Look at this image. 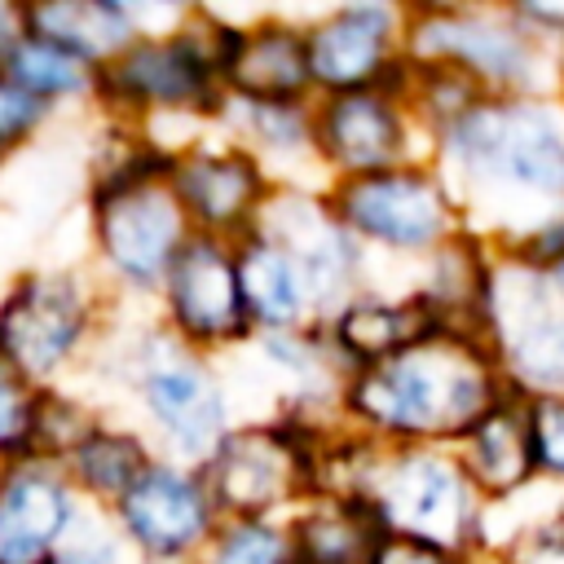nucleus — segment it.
Returning a JSON list of instances; mask_svg holds the SVG:
<instances>
[{"instance_id":"1","label":"nucleus","mask_w":564,"mask_h":564,"mask_svg":"<svg viewBox=\"0 0 564 564\" xmlns=\"http://www.w3.org/2000/svg\"><path fill=\"white\" fill-rule=\"evenodd\" d=\"M502 397L498 352L454 330H436L432 339L357 370L348 383V410L366 427L401 441H463Z\"/></svg>"},{"instance_id":"2","label":"nucleus","mask_w":564,"mask_h":564,"mask_svg":"<svg viewBox=\"0 0 564 564\" xmlns=\"http://www.w3.org/2000/svg\"><path fill=\"white\" fill-rule=\"evenodd\" d=\"M167 167L172 154L132 137L123 154L93 176V247L123 291H159L172 260L194 238Z\"/></svg>"},{"instance_id":"3","label":"nucleus","mask_w":564,"mask_h":564,"mask_svg":"<svg viewBox=\"0 0 564 564\" xmlns=\"http://www.w3.org/2000/svg\"><path fill=\"white\" fill-rule=\"evenodd\" d=\"M238 31L189 13L176 31L137 35L97 75V101L115 115H163V110H212L220 97V75Z\"/></svg>"},{"instance_id":"4","label":"nucleus","mask_w":564,"mask_h":564,"mask_svg":"<svg viewBox=\"0 0 564 564\" xmlns=\"http://www.w3.org/2000/svg\"><path fill=\"white\" fill-rule=\"evenodd\" d=\"M97 335V291L75 269H31L4 286L0 357L35 388H62Z\"/></svg>"},{"instance_id":"5","label":"nucleus","mask_w":564,"mask_h":564,"mask_svg":"<svg viewBox=\"0 0 564 564\" xmlns=\"http://www.w3.org/2000/svg\"><path fill=\"white\" fill-rule=\"evenodd\" d=\"M449 159L471 181L529 198H564V119L542 101H480L445 128Z\"/></svg>"},{"instance_id":"6","label":"nucleus","mask_w":564,"mask_h":564,"mask_svg":"<svg viewBox=\"0 0 564 564\" xmlns=\"http://www.w3.org/2000/svg\"><path fill=\"white\" fill-rule=\"evenodd\" d=\"M366 498L397 538H414L449 555H463L476 538V485L445 454L401 449L379 458Z\"/></svg>"},{"instance_id":"7","label":"nucleus","mask_w":564,"mask_h":564,"mask_svg":"<svg viewBox=\"0 0 564 564\" xmlns=\"http://www.w3.org/2000/svg\"><path fill=\"white\" fill-rule=\"evenodd\" d=\"M132 388L154 423V432L167 441L172 454L194 458L198 467L212 458V449L229 436L225 427V392L216 375L181 348L163 339H141L128 357Z\"/></svg>"},{"instance_id":"8","label":"nucleus","mask_w":564,"mask_h":564,"mask_svg":"<svg viewBox=\"0 0 564 564\" xmlns=\"http://www.w3.org/2000/svg\"><path fill=\"white\" fill-rule=\"evenodd\" d=\"M115 529L141 555V564H181L203 555L216 533V507L194 467L154 458L137 485L110 507Z\"/></svg>"},{"instance_id":"9","label":"nucleus","mask_w":564,"mask_h":564,"mask_svg":"<svg viewBox=\"0 0 564 564\" xmlns=\"http://www.w3.org/2000/svg\"><path fill=\"white\" fill-rule=\"evenodd\" d=\"M313 458L291 427H242L229 432L198 467L216 516L264 520L278 502L313 489Z\"/></svg>"},{"instance_id":"10","label":"nucleus","mask_w":564,"mask_h":564,"mask_svg":"<svg viewBox=\"0 0 564 564\" xmlns=\"http://www.w3.org/2000/svg\"><path fill=\"white\" fill-rule=\"evenodd\" d=\"M330 207L348 234H361L397 251L436 247L454 225L445 185L419 167H388L375 176H352L335 189Z\"/></svg>"},{"instance_id":"11","label":"nucleus","mask_w":564,"mask_h":564,"mask_svg":"<svg viewBox=\"0 0 564 564\" xmlns=\"http://www.w3.org/2000/svg\"><path fill=\"white\" fill-rule=\"evenodd\" d=\"M159 295H163L167 326L185 348L234 344L251 330L242 308V286H238V260L225 238L194 234L172 260Z\"/></svg>"},{"instance_id":"12","label":"nucleus","mask_w":564,"mask_h":564,"mask_svg":"<svg viewBox=\"0 0 564 564\" xmlns=\"http://www.w3.org/2000/svg\"><path fill=\"white\" fill-rule=\"evenodd\" d=\"M405 44L419 66H449L476 88H516L529 79L533 66V44L524 26L489 13L432 9L410 22Z\"/></svg>"},{"instance_id":"13","label":"nucleus","mask_w":564,"mask_h":564,"mask_svg":"<svg viewBox=\"0 0 564 564\" xmlns=\"http://www.w3.org/2000/svg\"><path fill=\"white\" fill-rule=\"evenodd\" d=\"M84 498L48 458L0 467V564H48L66 542Z\"/></svg>"},{"instance_id":"14","label":"nucleus","mask_w":564,"mask_h":564,"mask_svg":"<svg viewBox=\"0 0 564 564\" xmlns=\"http://www.w3.org/2000/svg\"><path fill=\"white\" fill-rule=\"evenodd\" d=\"M167 181L194 234L229 238L251 234L264 207V176L247 150H185L172 154Z\"/></svg>"},{"instance_id":"15","label":"nucleus","mask_w":564,"mask_h":564,"mask_svg":"<svg viewBox=\"0 0 564 564\" xmlns=\"http://www.w3.org/2000/svg\"><path fill=\"white\" fill-rule=\"evenodd\" d=\"M392 44H397V13L383 4H348L326 13L308 35V79L339 93H366L383 88L392 70Z\"/></svg>"},{"instance_id":"16","label":"nucleus","mask_w":564,"mask_h":564,"mask_svg":"<svg viewBox=\"0 0 564 564\" xmlns=\"http://www.w3.org/2000/svg\"><path fill=\"white\" fill-rule=\"evenodd\" d=\"M251 234L269 238L295 264L308 300L330 304L348 291L352 269H357V247H352V234L344 229V220L335 216V207L291 194L269 216H256Z\"/></svg>"},{"instance_id":"17","label":"nucleus","mask_w":564,"mask_h":564,"mask_svg":"<svg viewBox=\"0 0 564 564\" xmlns=\"http://www.w3.org/2000/svg\"><path fill=\"white\" fill-rule=\"evenodd\" d=\"M313 145L335 172H344V181L401 167L405 119H401L397 97L388 88L330 97L313 115Z\"/></svg>"},{"instance_id":"18","label":"nucleus","mask_w":564,"mask_h":564,"mask_svg":"<svg viewBox=\"0 0 564 564\" xmlns=\"http://www.w3.org/2000/svg\"><path fill=\"white\" fill-rule=\"evenodd\" d=\"M308 84L313 79H308L304 35L278 22L238 31L220 75V88L238 101H300Z\"/></svg>"},{"instance_id":"19","label":"nucleus","mask_w":564,"mask_h":564,"mask_svg":"<svg viewBox=\"0 0 564 564\" xmlns=\"http://www.w3.org/2000/svg\"><path fill=\"white\" fill-rule=\"evenodd\" d=\"M22 31L70 48L97 70L141 35L137 9L119 0H35V4H22Z\"/></svg>"},{"instance_id":"20","label":"nucleus","mask_w":564,"mask_h":564,"mask_svg":"<svg viewBox=\"0 0 564 564\" xmlns=\"http://www.w3.org/2000/svg\"><path fill=\"white\" fill-rule=\"evenodd\" d=\"M441 330V322L432 317V308L423 300H401V304H388V300H348L335 322H330V339H335V352L348 357L357 370L366 366H379L423 339H432Z\"/></svg>"},{"instance_id":"21","label":"nucleus","mask_w":564,"mask_h":564,"mask_svg":"<svg viewBox=\"0 0 564 564\" xmlns=\"http://www.w3.org/2000/svg\"><path fill=\"white\" fill-rule=\"evenodd\" d=\"M458 467L480 494H516L533 471V432H529V405L516 397H502L467 436Z\"/></svg>"},{"instance_id":"22","label":"nucleus","mask_w":564,"mask_h":564,"mask_svg":"<svg viewBox=\"0 0 564 564\" xmlns=\"http://www.w3.org/2000/svg\"><path fill=\"white\" fill-rule=\"evenodd\" d=\"M388 538L370 498H317L291 529L295 564H370Z\"/></svg>"},{"instance_id":"23","label":"nucleus","mask_w":564,"mask_h":564,"mask_svg":"<svg viewBox=\"0 0 564 564\" xmlns=\"http://www.w3.org/2000/svg\"><path fill=\"white\" fill-rule=\"evenodd\" d=\"M238 260V286H242V308L251 326H264L273 335L295 330L304 308H308V291L295 273V264L260 234H247L234 247Z\"/></svg>"},{"instance_id":"24","label":"nucleus","mask_w":564,"mask_h":564,"mask_svg":"<svg viewBox=\"0 0 564 564\" xmlns=\"http://www.w3.org/2000/svg\"><path fill=\"white\" fill-rule=\"evenodd\" d=\"M154 463L150 445L132 432V427H115V423H97L75 449L70 458L62 463V471L70 476L75 494L88 502V507H115L132 485L137 476Z\"/></svg>"},{"instance_id":"25","label":"nucleus","mask_w":564,"mask_h":564,"mask_svg":"<svg viewBox=\"0 0 564 564\" xmlns=\"http://www.w3.org/2000/svg\"><path fill=\"white\" fill-rule=\"evenodd\" d=\"M0 70L18 88H26L31 97H40L53 110L70 106V101H84V97L97 101V75L101 70L93 62L75 57L70 48H62V44H53L44 35H31V31H22L13 40V48L0 57Z\"/></svg>"},{"instance_id":"26","label":"nucleus","mask_w":564,"mask_h":564,"mask_svg":"<svg viewBox=\"0 0 564 564\" xmlns=\"http://www.w3.org/2000/svg\"><path fill=\"white\" fill-rule=\"evenodd\" d=\"M101 419L93 414V405L66 388H40V405H35V427H31V458H48V463H66L70 449L97 427Z\"/></svg>"},{"instance_id":"27","label":"nucleus","mask_w":564,"mask_h":564,"mask_svg":"<svg viewBox=\"0 0 564 564\" xmlns=\"http://www.w3.org/2000/svg\"><path fill=\"white\" fill-rule=\"evenodd\" d=\"M198 564H295L291 533L264 520H225L203 546Z\"/></svg>"},{"instance_id":"28","label":"nucleus","mask_w":564,"mask_h":564,"mask_svg":"<svg viewBox=\"0 0 564 564\" xmlns=\"http://www.w3.org/2000/svg\"><path fill=\"white\" fill-rule=\"evenodd\" d=\"M48 564H141V555L123 542V533L115 529L106 507H79L66 542L57 546V555Z\"/></svg>"},{"instance_id":"29","label":"nucleus","mask_w":564,"mask_h":564,"mask_svg":"<svg viewBox=\"0 0 564 564\" xmlns=\"http://www.w3.org/2000/svg\"><path fill=\"white\" fill-rule=\"evenodd\" d=\"M35 405H40V388L31 379H22L0 357V467L18 463V458H31Z\"/></svg>"},{"instance_id":"30","label":"nucleus","mask_w":564,"mask_h":564,"mask_svg":"<svg viewBox=\"0 0 564 564\" xmlns=\"http://www.w3.org/2000/svg\"><path fill=\"white\" fill-rule=\"evenodd\" d=\"M238 106H242V128L269 150L291 154L304 141H313V115L300 101H238Z\"/></svg>"},{"instance_id":"31","label":"nucleus","mask_w":564,"mask_h":564,"mask_svg":"<svg viewBox=\"0 0 564 564\" xmlns=\"http://www.w3.org/2000/svg\"><path fill=\"white\" fill-rule=\"evenodd\" d=\"M53 115H57L53 106H44L40 97H31L26 88H18V84L0 70V159H9V154H18L22 145H31V141L48 128Z\"/></svg>"},{"instance_id":"32","label":"nucleus","mask_w":564,"mask_h":564,"mask_svg":"<svg viewBox=\"0 0 564 564\" xmlns=\"http://www.w3.org/2000/svg\"><path fill=\"white\" fill-rule=\"evenodd\" d=\"M529 432H533L538 471L564 476V397H533L529 401Z\"/></svg>"},{"instance_id":"33","label":"nucleus","mask_w":564,"mask_h":564,"mask_svg":"<svg viewBox=\"0 0 564 564\" xmlns=\"http://www.w3.org/2000/svg\"><path fill=\"white\" fill-rule=\"evenodd\" d=\"M370 564H463V560L449 555V551H436V546H427V542L388 533L383 546H379V555H375Z\"/></svg>"},{"instance_id":"34","label":"nucleus","mask_w":564,"mask_h":564,"mask_svg":"<svg viewBox=\"0 0 564 564\" xmlns=\"http://www.w3.org/2000/svg\"><path fill=\"white\" fill-rule=\"evenodd\" d=\"M511 564H564V524H546L533 529L516 542Z\"/></svg>"},{"instance_id":"35","label":"nucleus","mask_w":564,"mask_h":564,"mask_svg":"<svg viewBox=\"0 0 564 564\" xmlns=\"http://www.w3.org/2000/svg\"><path fill=\"white\" fill-rule=\"evenodd\" d=\"M22 35V4L0 0V57L13 48V40Z\"/></svg>"},{"instance_id":"36","label":"nucleus","mask_w":564,"mask_h":564,"mask_svg":"<svg viewBox=\"0 0 564 564\" xmlns=\"http://www.w3.org/2000/svg\"><path fill=\"white\" fill-rule=\"evenodd\" d=\"M546 282H551V291H555V295H560V300H564V256H560V260H551V264H546Z\"/></svg>"},{"instance_id":"37","label":"nucleus","mask_w":564,"mask_h":564,"mask_svg":"<svg viewBox=\"0 0 564 564\" xmlns=\"http://www.w3.org/2000/svg\"><path fill=\"white\" fill-rule=\"evenodd\" d=\"M4 286H9V282H0V300H4Z\"/></svg>"},{"instance_id":"38","label":"nucleus","mask_w":564,"mask_h":564,"mask_svg":"<svg viewBox=\"0 0 564 564\" xmlns=\"http://www.w3.org/2000/svg\"><path fill=\"white\" fill-rule=\"evenodd\" d=\"M0 163H4V159H0Z\"/></svg>"}]
</instances>
